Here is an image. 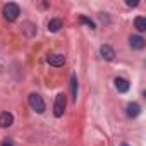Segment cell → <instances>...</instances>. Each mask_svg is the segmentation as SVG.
I'll return each mask as SVG.
<instances>
[{"label": "cell", "instance_id": "6da1fadb", "mask_svg": "<svg viewBox=\"0 0 146 146\" xmlns=\"http://www.w3.org/2000/svg\"><path fill=\"white\" fill-rule=\"evenodd\" d=\"M2 14H4V17H5V21H16L17 17H19V14H21V9H19V5L17 4H14V2H11V4H5L4 5V11H2Z\"/></svg>", "mask_w": 146, "mask_h": 146}, {"label": "cell", "instance_id": "7a4b0ae2", "mask_svg": "<svg viewBox=\"0 0 146 146\" xmlns=\"http://www.w3.org/2000/svg\"><path fill=\"white\" fill-rule=\"evenodd\" d=\"M29 107L36 112V113H43L45 112V102L38 93H31L29 95Z\"/></svg>", "mask_w": 146, "mask_h": 146}, {"label": "cell", "instance_id": "3957f363", "mask_svg": "<svg viewBox=\"0 0 146 146\" xmlns=\"http://www.w3.org/2000/svg\"><path fill=\"white\" fill-rule=\"evenodd\" d=\"M65 107H67L65 95H64V93H58L57 98H55V105H53V113H55V117H62L64 112H65Z\"/></svg>", "mask_w": 146, "mask_h": 146}, {"label": "cell", "instance_id": "277c9868", "mask_svg": "<svg viewBox=\"0 0 146 146\" xmlns=\"http://www.w3.org/2000/svg\"><path fill=\"white\" fill-rule=\"evenodd\" d=\"M46 62H48L50 65H53V67H60V65H64L65 57H64L62 53H50V55L46 57Z\"/></svg>", "mask_w": 146, "mask_h": 146}, {"label": "cell", "instance_id": "5b68a950", "mask_svg": "<svg viewBox=\"0 0 146 146\" xmlns=\"http://www.w3.org/2000/svg\"><path fill=\"white\" fill-rule=\"evenodd\" d=\"M129 45H131V48H134V50H143L146 43H144V38H143V36L134 35V36L129 38Z\"/></svg>", "mask_w": 146, "mask_h": 146}, {"label": "cell", "instance_id": "8992f818", "mask_svg": "<svg viewBox=\"0 0 146 146\" xmlns=\"http://www.w3.org/2000/svg\"><path fill=\"white\" fill-rule=\"evenodd\" d=\"M12 124H14V115H12L11 112H4L2 115H0V127L7 129V127H11Z\"/></svg>", "mask_w": 146, "mask_h": 146}, {"label": "cell", "instance_id": "52a82bcc", "mask_svg": "<svg viewBox=\"0 0 146 146\" xmlns=\"http://www.w3.org/2000/svg\"><path fill=\"white\" fill-rule=\"evenodd\" d=\"M100 53H102V57L105 58V60H113L115 58V50L110 46V45H102V48H100Z\"/></svg>", "mask_w": 146, "mask_h": 146}, {"label": "cell", "instance_id": "ba28073f", "mask_svg": "<svg viewBox=\"0 0 146 146\" xmlns=\"http://www.w3.org/2000/svg\"><path fill=\"white\" fill-rule=\"evenodd\" d=\"M125 112H127V117H131V119H136V117L141 113V107H139V103L132 102V103H129V105H127Z\"/></svg>", "mask_w": 146, "mask_h": 146}, {"label": "cell", "instance_id": "9c48e42d", "mask_svg": "<svg viewBox=\"0 0 146 146\" xmlns=\"http://www.w3.org/2000/svg\"><path fill=\"white\" fill-rule=\"evenodd\" d=\"M115 88L119 93H127L129 91V81L124 78H115Z\"/></svg>", "mask_w": 146, "mask_h": 146}, {"label": "cell", "instance_id": "30bf717a", "mask_svg": "<svg viewBox=\"0 0 146 146\" xmlns=\"http://www.w3.org/2000/svg\"><path fill=\"white\" fill-rule=\"evenodd\" d=\"M62 26H64V24H62L60 19H50V21H48V31H50V33H57Z\"/></svg>", "mask_w": 146, "mask_h": 146}, {"label": "cell", "instance_id": "8fae6325", "mask_svg": "<svg viewBox=\"0 0 146 146\" xmlns=\"http://www.w3.org/2000/svg\"><path fill=\"white\" fill-rule=\"evenodd\" d=\"M70 91H72V100H78V78L76 74H72L70 76Z\"/></svg>", "mask_w": 146, "mask_h": 146}, {"label": "cell", "instance_id": "7c38bea8", "mask_svg": "<svg viewBox=\"0 0 146 146\" xmlns=\"http://www.w3.org/2000/svg\"><path fill=\"white\" fill-rule=\"evenodd\" d=\"M134 26H136V29L137 31H146V19L144 17H136L134 19Z\"/></svg>", "mask_w": 146, "mask_h": 146}, {"label": "cell", "instance_id": "4fadbf2b", "mask_svg": "<svg viewBox=\"0 0 146 146\" xmlns=\"http://www.w3.org/2000/svg\"><path fill=\"white\" fill-rule=\"evenodd\" d=\"M79 21H81L83 24H86L88 28H91V29H95V23H93L91 19H88L86 16H81V17H79Z\"/></svg>", "mask_w": 146, "mask_h": 146}, {"label": "cell", "instance_id": "5bb4252c", "mask_svg": "<svg viewBox=\"0 0 146 146\" xmlns=\"http://www.w3.org/2000/svg\"><path fill=\"white\" fill-rule=\"evenodd\" d=\"M125 4H127L129 7H136V5H137L139 2H137V0H132V2H131V0H127V2H125Z\"/></svg>", "mask_w": 146, "mask_h": 146}, {"label": "cell", "instance_id": "9a60e30c", "mask_svg": "<svg viewBox=\"0 0 146 146\" xmlns=\"http://www.w3.org/2000/svg\"><path fill=\"white\" fill-rule=\"evenodd\" d=\"M2 146H14V143H12V139H5L2 143Z\"/></svg>", "mask_w": 146, "mask_h": 146}, {"label": "cell", "instance_id": "2e32d148", "mask_svg": "<svg viewBox=\"0 0 146 146\" xmlns=\"http://www.w3.org/2000/svg\"><path fill=\"white\" fill-rule=\"evenodd\" d=\"M120 146H129V144H120Z\"/></svg>", "mask_w": 146, "mask_h": 146}]
</instances>
